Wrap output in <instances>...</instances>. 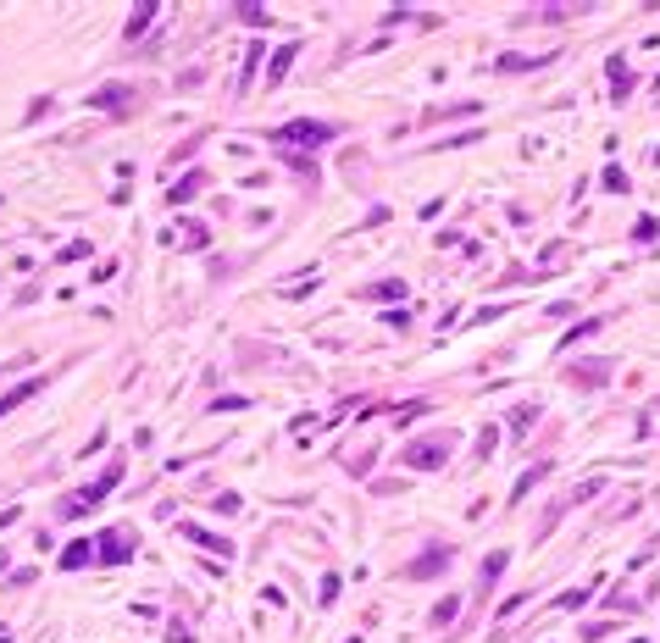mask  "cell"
Returning <instances> with one entry per match:
<instances>
[]
</instances>
